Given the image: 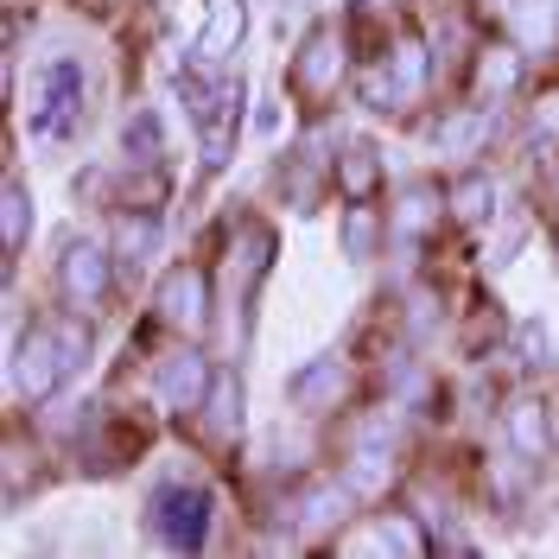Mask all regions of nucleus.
<instances>
[{
	"label": "nucleus",
	"instance_id": "f257e3e1",
	"mask_svg": "<svg viewBox=\"0 0 559 559\" xmlns=\"http://www.w3.org/2000/svg\"><path fill=\"white\" fill-rule=\"evenodd\" d=\"M83 349H90V318L83 312L70 318V324H38L33 337L13 349V382H20V394L26 401H45L83 362Z\"/></svg>",
	"mask_w": 559,
	"mask_h": 559
},
{
	"label": "nucleus",
	"instance_id": "f03ea898",
	"mask_svg": "<svg viewBox=\"0 0 559 559\" xmlns=\"http://www.w3.org/2000/svg\"><path fill=\"white\" fill-rule=\"evenodd\" d=\"M349 64H356L349 26H318V33L306 38V51H299V64H293V90H299L306 115H324V103H337V90L349 83Z\"/></svg>",
	"mask_w": 559,
	"mask_h": 559
},
{
	"label": "nucleus",
	"instance_id": "7ed1b4c3",
	"mask_svg": "<svg viewBox=\"0 0 559 559\" xmlns=\"http://www.w3.org/2000/svg\"><path fill=\"white\" fill-rule=\"evenodd\" d=\"M146 522L153 534L178 547V554H198L210 534V496L198 484H159L153 489V502H146Z\"/></svg>",
	"mask_w": 559,
	"mask_h": 559
},
{
	"label": "nucleus",
	"instance_id": "20e7f679",
	"mask_svg": "<svg viewBox=\"0 0 559 559\" xmlns=\"http://www.w3.org/2000/svg\"><path fill=\"white\" fill-rule=\"evenodd\" d=\"M108 286H115V248H103V242H70L64 261H58V293H64L70 312L96 318V306L108 299Z\"/></svg>",
	"mask_w": 559,
	"mask_h": 559
},
{
	"label": "nucleus",
	"instance_id": "39448f33",
	"mask_svg": "<svg viewBox=\"0 0 559 559\" xmlns=\"http://www.w3.org/2000/svg\"><path fill=\"white\" fill-rule=\"evenodd\" d=\"M153 318H159V324H173V331H204L210 280H204L198 261H178V267L159 274V286H153Z\"/></svg>",
	"mask_w": 559,
	"mask_h": 559
},
{
	"label": "nucleus",
	"instance_id": "423d86ee",
	"mask_svg": "<svg viewBox=\"0 0 559 559\" xmlns=\"http://www.w3.org/2000/svg\"><path fill=\"white\" fill-rule=\"evenodd\" d=\"M76 121H83V70L70 58H58L45 70V96L33 108V128H38V140H64Z\"/></svg>",
	"mask_w": 559,
	"mask_h": 559
},
{
	"label": "nucleus",
	"instance_id": "0eeeda50",
	"mask_svg": "<svg viewBox=\"0 0 559 559\" xmlns=\"http://www.w3.org/2000/svg\"><path fill=\"white\" fill-rule=\"evenodd\" d=\"M140 445H146V426L140 419H128V414H115V419H103V445H90V471H121V464H134L140 457Z\"/></svg>",
	"mask_w": 559,
	"mask_h": 559
},
{
	"label": "nucleus",
	"instance_id": "6e6552de",
	"mask_svg": "<svg viewBox=\"0 0 559 559\" xmlns=\"http://www.w3.org/2000/svg\"><path fill=\"white\" fill-rule=\"evenodd\" d=\"M331 178H337V191H344L349 204H369V198H376V185H382V166H376V153L356 140V146H344V153H337Z\"/></svg>",
	"mask_w": 559,
	"mask_h": 559
},
{
	"label": "nucleus",
	"instance_id": "1a4fd4ad",
	"mask_svg": "<svg viewBox=\"0 0 559 559\" xmlns=\"http://www.w3.org/2000/svg\"><path fill=\"white\" fill-rule=\"evenodd\" d=\"M159 388L173 394L178 407H198V401H204V388H210L204 356H191V349H178V356H166V369H159Z\"/></svg>",
	"mask_w": 559,
	"mask_h": 559
},
{
	"label": "nucleus",
	"instance_id": "9d476101",
	"mask_svg": "<svg viewBox=\"0 0 559 559\" xmlns=\"http://www.w3.org/2000/svg\"><path fill=\"white\" fill-rule=\"evenodd\" d=\"M509 439L522 445L527 457H540L547 445H554V426H547V407L534 401V394H522L515 407H509Z\"/></svg>",
	"mask_w": 559,
	"mask_h": 559
},
{
	"label": "nucleus",
	"instance_id": "9b49d317",
	"mask_svg": "<svg viewBox=\"0 0 559 559\" xmlns=\"http://www.w3.org/2000/svg\"><path fill=\"white\" fill-rule=\"evenodd\" d=\"M445 204H452V216H457V223H484V216H489V204H496V185H489L484 173H464V178H452Z\"/></svg>",
	"mask_w": 559,
	"mask_h": 559
},
{
	"label": "nucleus",
	"instance_id": "f8f14e48",
	"mask_svg": "<svg viewBox=\"0 0 559 559\" xmlns=\"http://www.w3.org/2000/svg\"><path fill=\"white\" fill-rule=\"evenodd\" d=\"M337 388H344V362L324 356V362H312L306 376H293V401H299V407H324Z\"/></svg>",
	"mask_w": 559,
	"mask_h": 559
},
{
	"label": "nucleus",
	"instance_id": "ddd939ff",
	"mask_svg": "<svg viewBox=\"0 0 559 559\" xmlns=\"http://www.w3.org/2000/svg\"><path fill=\"white\" fill-rule=\"evenodd\" d=\"M0 223H7V254H20V248H26V223H33V204H26V185H20V173H7Z\"/></svg>",
	"mask_w": 559,
	"mask_h": 559
},
{
	"label": "nucleus",
	"instance_id": "4468645a",
	"mask_svg": "<svg viewBox=\"0 0 559 559\" xmlns=\"http://www.w3.org/2000/svg\"><path fill=\"white\" fill-rule=\"evenodd\" d=\"M280 185H286L299 204H318V198H324V166H318L312 153H299V166H280Z\"/></svg>",
	"mask_w": 559,
	"mask_h": 559
},
{
	"label": "nucleus",
	"instance_id": "2eb2a0df",
	"mask_svg": "<svg viewBox=\"0 0 559 559\" xmlns=\"http://www.w3.org/2000/svg\"><path fill=\"white\" fill-rule=\"evenodd\" d=\"M159 242V223L153 216H121V242H115V261H134V254H146V248Z\"/></svg>",
	"mask_w": 559,
	"mask_h": 559
},
{
	"label": "nucleus",
	"instance_id": "dca6fc26",
	"mask_svg": "<svg viewBox=\"0 0 559 559\" xmlns=\"http://www.w3.org/2000/svg\"><path fill=\"white\" fill-rule=\"evenodd\" d=\"M236 33H242V7L236 0H216V13H210V38H204V51L216 58V51H229L236 45Z\"/></svg>",
	"mask_w": 559,
	"mask_h": 559
},
{
	"label": "nucleus",
	"instance_id": "f3484780",
	"mask_svg": "<svg viewBox=\"0 0 559 559\" xmlns=\"http://www.w3.org/2000/svg\"><path fill=\"white\" fill-rule=\"evenodd\" d=\"M210 426H236V376H216V388H210Z\"/></svg>",
	"mask_w": 559,
	"mask_h": 559
},
{
	"label": "nucleus",
	"instance_id": "a211bd4d",
	"mask_svg": "<svg viewBox=\"0 0 559 559\" xmlns=\"http://www.w3.org/2000/svg\"><path fill=\"white\" fill-rule=\"evenodd\" d=\"M344 248H349V254H369V248H376V216H369V210H362V204L349 210V229H344Z\"/></svg>",
	"mask_w": 559,
	"mask_h": 559
},
{
	"label": "nucleus",
	"instance_id": "6ab92c4d",
	"mask_svg": "<svg viewBox=\"0 0 559 559\" xmlns=\"http://www.w3.org/2000/svg\"><path fill=\"white\" fill-rule=\"evenodd\" d=\"M401 229H407V236H426V229H432V191H414V198H407Z\"/></svg>",
	"mask_w": 559,
	"mask_h": 559
}]
</instances>
